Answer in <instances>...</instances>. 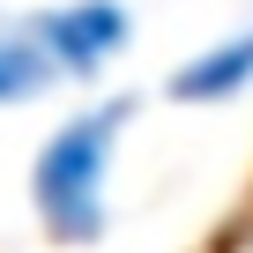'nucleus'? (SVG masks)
Masks as SVG:
<instances>
[{
    "mask_svg": "<svg viewBox=\"0 0 253 253\" xmlns=\"http://www.w3.org/2000/svg\"><path fill=\"white\" fill-rule=\"evenodd\" d=\"M134 126V97L75 104L30 157V209L52 246H97L112 223V164Z\"/></svg>",
    "mask_w": 253,
    "mask_h": 253,
    "instance_id": "1",
    "label": "nucleus"
},
{
    "mask_svg": "<svg viewBox=\"0 0 253 253\" xmlns=\"http://www.w3.org/2000/svg\"><path fill=\"white\" fill-rule=\"evenodd\" d=\"M23 30L38 38V52L52 60L60 82H97L134 45V8L126 0H52V8L23 15Z\"/></svg>",
    "mask_w": 253,
    "mask_h": 253,
    "instance_id": "2",
    "label": "nucleus"
},
{
    "mask_svg": "<svg viewBox=\"0 0 253 253\" xmlns=\"http://www.w3.org/2000/svg\"><path fill=\"white\" fill-rule=\"evenodd\" d=\"M164 97L186 104V112H216V104L253 97V15H238L223 38L194 45V52L164 75Z\"/></svg>",
    "mask_w": 253,
    "mask_h": 253,
    "instance_id": "3",
    "label": "nucleus"
},
{
    "mask_svg": "<svg viewBox=\"0 0 253 253\" xmlns=\"http://www.w3.org/2000/svg\"><path fill=\"white\" fill-rule=\"evenodd\" d=\"M52 60L38 52V38L23 23H0V112H15V104H38L52 89Z\"/></svg>",
    "mask_w": 253,
    "mask_h": 253,
    "instance_id": "4",
    "label": "nucleus"
}]
</instances>
